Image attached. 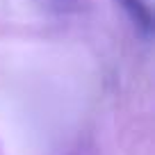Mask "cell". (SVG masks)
<instances>
[{
    "instance_id": "cell-1",
    "label": "cell",
    "mask_w": 155,
    "mask_h": 155,
    "mask_svg": "<svg viewBox=\"0 0 155 155\" xmlns=\"http://www.w3.org/2000/svg\"><path fill=\"white\" fill-rule=\"evenodd\" d=\"M119 5L123 7L130 21L135 23V28L139 30L144 37H150V30H153V16H150V7L146 5V0H116Z\"/></svg>"
}]
</instances>
